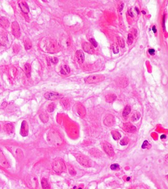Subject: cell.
<instances>
[{"label": "cell", "mask_w": 168, "mask_h": 189, "mask_svg": "<svg viewBox=\"0 0 168 189\" xmlns=\"http://www.w3.org/2000/svg\"><path fill=\"white\" fill-rule=\"evenodd\" d=\"M47 140L52 145H58L61 142L62 139L56 131H50L47 134Z\"/></svg>", "instance_id": "cell-1"}, {"label": "cell", "mask_w": 168, "mask_h": 189, "mask_svg": "<svg viewBox=\"0 0 168 189\" xmlns=\"http://www.w3.org/2000/svg\"><path fill=\"white\" fill-rule=\"evenodd\" d=\"M52 168L53 170L57 173H61L66 170V165L61 159H56L53 163Z\"/></svg>", "instance_id": "cell-2"}, {"label": "cell", "mask_w": 168, "mask_h": 189, "mask_svg": "<svg viewBox=\"0 0 168 189\" xmlns=\"http://www.w3.org/2000/svg\"><path fill=\"white\" fill-rule=\"evenodd\" d=\"M105 79V77L103 75H92L85 78L84 81L86 84L97 83L102 82Z\"/></svg>", "instance_id": "cell-3"}, {"label": "cell", "mask_w": 168, "mask_h": 189, "mask_svg": "<svg viewBox=\"0 0 168 189\" xmlns=\"http://www.w3.org/2000/svg\"><path fill=\"white\" fill-rule=\"evenodd\" d=\"M76 160L80 165L85 167H88L91 166V161L88 158L84 156H78L76 157Z\"/></svg>", "instance_id": "cell-4"}, {"label": "cell", "mask_w": 168, "mask_h": 189, "mask_svg": "<svg viewBox=\"0 0 168 189\" xmlns=\"http://www.w3.org/2000/svg\"><path fill=\"white\" fill-rule=\"evenodd\" d=\"M12 33L16 38H19L20 36V29L17 22L14 21L11 25Z\"/></svg>", "instance_id": "cell-5"}, {"label": "cell", "mask_w": 168, "mask_h": 189, "mask_svg": "<svg viewBox=\"0 0 168 189\" xmlns=\"http://www.w3.org/2000/svg\"><path fill=\"white\" fill-rule=\"evenodd\" d=\"M44 98L49 100H55L61 98V95L55 92H48L44 94Z\"/></svg>", "instance_id": "cell-6"}, {"label": "cell", "mask_w": 168, "mask_h": 189, "mask_svg": "<svg viewBox=\"0 0 168 189\" xmlns=\"http://www.w3.org/2000/svg\"><path fill=\"white\" fill-rule=\"evenodd\" d=\"M103 149L105 152L110 157H113L114 155V152L112 146L108 142H104L103 144Z\"/></svg>", "instance_id": "cell-7"}, {"label": "cell", "mask_w": 168, "mask_h": 189, "mask_svg": "<svg viewBox=\"0 0 168 189\" xmlns=\"http://www.w3.org/2000/svg\"><path fill=\"white\" fill-rule=\"evenodd\" d=\"M104 123L105 125L108 127H111L114 125L115 123V119L114 116L111 114L107 115L104 120Z\"/></svg>", "instance_id": "cell-8"}, {"label": "cell", "mask_w": 168, "mask_h": 189, "mask_svg": "<svg viewBox=\"0 0 168 189\" xmlns=\"http://www.w3.org/2000/svg\"><path fill=\"white\" fill-rule=\"evenodd\" d=\"M82 48L86 53L90 54H93L95 52L93 46L90 43L87 42H84L82 44Z\"/></svg>", "instance_id": "cell-9"}, {"label": "cell", "mask_w": 168, "mask_h": 189, "mask_svg": "<svg viewBox=\"0 0 168 189\" xmlns=\"http://www.w3.org/2000/svg\"><path fill=\"white\" fill-rule=\"evenodd\" d=\"M123 129L124 131L129 133L135 132L137 131V128L136 127L129 123L124 124L123 126Z\"/></svg>", "instance_id": "cell-10"}, {"label": "cell", "mask_w": 168, "mask_h": 189, "mask_svg": "<svg viewBox=\"0 0 168 189\" xmlns=\"http://www.w3.org/2000/svg\"><path fill=\"white\" fill-rule=\"evenodd\" d=\"M28 184L29 186L33 188H36L38 185V182L37 178L35 175H31L29 177Z\"/></svg>", "instance_id": "cell-11"}, {"label": "cell", "mask_w": 168, "mask_h": 189, "mask_svg": "<svg viewBox=\"0 0 168 189\" xmlns=\"http://www.w3.org/2000/svg\"><path fill=\"white\" fill-rule=\"evenodd\" d=\"M20 133L23 136H26L28 135V125L26 121H23L21 129H20Z\"/></svg>", "instance_id": "cell-12"}, {"label": "cell", "mask_w": 168, "mask_h": 189, "mask_svg": "<svg viewBox=\"0 0 168 189\" xmlns=\"http://www.w3.org/2000/svg\"><path fill=\"white\" fill-rule=\"evenodd\" d=\"M76 56L79 64H82L83 63L84 61L85 57L82 51L77 50L76 53Z\"/></svg>", "instance_id": "cell-13"}, {"label": "cell", "mask_w": 168, "mask_h": 189, "mask_svg": "<svg viewBox=\"0 0 168 189\" xmlns=\"http://www.w3.org/2000/svg\"><path fill=\"white\" fill-rule=\"evenodd\" d=\"M77 112L79 116L84 117L86 115V109L82 105L79 104L77 107Z\"/></svg>", "instance_id": "cell-14"}, {"label": "cell", "mask_w": 168, "mask_h": 189, "mask_svg": "<svg viewBox=\"0 0 168 189\" xmlns=\"http://www.w3.org/2000/svg\"><path fill=\"white\" fill-rule=\"evenodd\" d=\"M19 6L20 8V9H21V11L23 13H24L25 14H27V13H29V8L28 6L27 5V4L25 2H22L21 3H19Z\"/></svg>", "instance_id": "cell-15"}, {"label": "cell", "mask_w": 168, "mask_h": 189, "mask_svg": "<svg viewBox=\"0 0 168 189\" xmlns=\"http://www.w3.org/2000/svg\"><path fill=\"white\" fill-rule=\"evenodd\" d=\"M0 24L4 28H7L9 27V22L7 18L5 17H1L0 18Z\"/></svg>", "instance_id": "cell-16"}, {"label": "cell", "mask_w": 168, "mask_h": 189, "mask_svg": "<svg viewBox=\"0 0 168 189\" xmlns=\"http://www.w3.org/2000/svg\"><path fill=\"white\" fill-rule=\"evenodd\" d=\"M0 165L4 167L8 166V163L1 151H0Z\"/></svg>", "instance_id": "cell-17"}, {"label": "cell", "mask_w": 168, "mask_h": 189, "mask_svg": "<svg viewBox=\"0 0 168 189\" xmlns=\"http://www.w3.org/2000/svg\"><path fill=\"white\" fill-rule=\"evenodd\" d=\"M116 99V96L113 94H108L105 97L106 100L107 102L111 103L114 101Z\"/></svg>", "instance_id": "cell-18"}, {"label": "cell", "mask_w": 168, "mask_h": 189, "mask_svg": "<svg viewBox=\"0 0 168 189\" xmlns=\"http://www.w3.org/2000/svg\"><path fill=\"white\" fill-rule=\"evenodd\" d=\"M70 68L68 65H64L61 68L60 73L63 75H67L70 73Z\"/></svg>", "instance_id": "cell-19"}, {"label": "cell", "mask_w": 168, "mask_h": 189, "mask_svg": "<svg viewBox=\"0 0 168 189\" xmlns=\"http://www.w3.org/2000/svg\"><path fill=\"white\" fill-rule=\"evenodd\" d=\"M128 84V80L125 78H121L118 81V84L120 87H125Z\"/></svg>", "instance_id": "cell-20"}, {"label": "cell", "mask_w": 168, "mask_h": 189, "mask_svg": "<svg viewBox=\"0 0 168 189\" xmlns=\"http://www.w3.org/2000/svg\"><path fill=\"white\" fill-rule=\"evenodd\" d=\"M61 104L63 107L66 109L70 107V101L67 98H63L61 100Z\"/></svg>", "instance_id": "cell-21"}, {"label": "cell", "mask_w": 168, "mask_h": 189, "mask_svg": "<svg viewBox=\"0 0 168 189\" xmlns=\"http://www.w3.org/2000/svg\"><path fill=\"white\" fill-rule=\"evenodd\" d=\"M24 69L25 71V73L26 74V76L28 78L30 77L31 76V66L29 64L26 63L25 64L24 66Z\"/></svg>", "instance_id": "cell-22"}, {"label": "cell", "mask_w": 168, "mask_h": 189, "mask_svg": "<svg viewBox=\"0 0 168 189\" xmlns=\"http://www.w3.org/2000/svg\"><path fill=\"white\" fill-rule=\"evenodd\" d=\"M111 134L112 136L113 139L115 140H119L121 137L120 133L117 131H111Z\"/></svg>", "instance_id": "cell-23"}, {"label": "cell", "mask_w": 168, "mask_h": 189, "mask_svg": "<svg viewBox=\"0 0 168 189\" xmlns=\"http://www.w3.org/2000/svg\"><path fill=\"white\" fill-rule=\"evenodd\" d=\"M131 111V107L129 105H127L124 108L123 111V116L124 117L127 116Z\"/></svg>", "instance_id": "cell-24"}, {"label": "cell", "mask_w": 168, "mask_h": 189, "mask_svg": "<svg viewBox=\"0 0 168 189\" xmlns=\"http://www.w3.org/2000/svg\"><path fill=\"white\" fill-rule=\"evenodd\" d=\"M41 183H42V187L43 189H48L50 188V186L49 183H48L47 180L46 179L43 178L42 180Z\"/></svg>", "instance_id": "cell-25"}, {"label": "cell", "mask_w": 168, "mask_h": 189, "mask_svg": "<svg viewBox=\"0 0 168 189\" xmlns=\"http://www.w3.org/2000/svg\"><path fill=\"white\" fill-rule=\"evenodd\" d=\"M140 117H141L140 113L138 112H136L133 114V115L132 116V118H131L132 121L133 122L136 121L140 118Z\"/></svg>", "instance_id": "cell-26"}, {"label": "cell", "mask_w": 168, "mask_h": 189, "mask_svg": "<svg viewBox=\"0 0 168 189\" xmlns=\"http://www.w3.org/2000/svg\"><path fill=\"white\" fill-rule=\"evenodd\" d=\"M24 45L25 49L27 50H29L31 48L32 46V44L29 39H27L24 40Z\"/></svg>", "instance_id": "cell-27"}, {"label": "cell", "mask_w": 168, "mask_h": 189, "mask_svg": "<svg viewBox=\"0 0 168 189\" xmlns=\"http://www.w3.org/2000/svg\"><path fill=\"white\" fill-rule=\"evenodd\" d=\"M117 42H118L119 45L121 48H124L125 46L124 39L122 37H118L117 38Z\"/></svg>", "instance_id": "cell-28"}, {"label": "cell", "mask_w": 168, "mask_h": 189, "mask_svg": "<svg viewBox=\"0 0 168 189\" xmlns=\"http://www.w3.org/2000/svg\"><path fill=\"white\" fill-rule=\"evenodd\" d=\"M5 130L8 133L13 132V127L11 124H8L5 126Z\"/></svg>", "instance_id": "cell-29"}, {"label": "cell", "mask_w": 168, "mask_h": 189, "mask_svg": "<svg viewBox=\"0 0 168 189\" xmlns=\"http://www.w3.org/2000/svg\"><path fill=\"white\" fill-rule=\"evenodd\" d=\"M112 51H113V52L114 54H118L119 53V47L117 44H116V43L113 44L112 45Z\"/></svg>", "instance_id": "cell-30"}, {"label": "cell", "mask_w": 168, "mask_h": 189, "mask_svg": "<svg viewBox=\"0 0 168 189\" xmlns=\"http://www.w3.org/2000/svg\"><path fill=\"white\" fill-rule=\"evenodd\" d=\"M40 118L41 119V120L44 123L47 122L48 120V117L47 116L46 113L41 114L40 115Z\"/></svg>", "instance_id": "cell-31"}, {"label": "cell", "mask_w": 168, "mask_h": 189, "mask_svg": "<svg viewBox=\"0 0 168 189\" xmlns=\"http://www.w3.org/2000/svg\"><path fill=\"white\" fill-rule=\"evenodd\" d=\"M55 107H56V106H55V104H54V103H51V104H50L48 106V107H47V110L49 112H52L54 110Z\"/></svg>", "instance_id": "cell-32"}, {"label": "cell", "mask_w": 168, "mask_h": 189, "mask_svg": "<svg viewBox=\"0 0 168 189\" xmlns=\"http://www.w3.org/2000/svg\"><path fill=\"white\" fill-rule=\"evenodd\" d=\"M134 37L131 33H129L128 35V40H127V43L128 45H131L133 42Z\"/></svg>", "instance_id": "cell-33"}, {"label": "cell", "mask_w": 168, "mask_h": 189, "mask_svg": "<svg viewBox=\"0 0 168 189\" xmlns=\"http://www.w3.org/2000/svg\"><path fill=\"white\" fill-rule=\"evenodd\" d=\"M128 143H129V140L127 137H125L121 140L120 144L122 146H125V145H127L128 144Z\"/></svg>", "instance_id": "cell-34"}, {"label": "cell", "mask_w": 168, "mask_h": 189, "mask_svg": "<svg viewBox=\"0 0 168 189\" xmlns=\"http://www.w3.org/2000/svg\"><path fill=\"white\" fill-rule=\"evenodd\" d=\"M69 173L72 175H75L76 174V171L75 170V169L73 168L72 166L71 165H69Z\"/></svg>", "instance_id": "cell-35"}, {"label": "cell", "mask_w": 168, "mask_h": 189, "mask_svg": "<svg viewBox=\"0 0 168 189\" xmlns=\"http://www.w3.org/2000/svg\"><path fill=\"white\" fill-rule=\"evenodd\" d=\"M110 168L112 170H117L119 169V165L117 164H114L111 165Z\"/></svg>", "instance_id": "cell-36"}, {"label": "cell", "mask_w": 168, "mask_h": 189, "mask_svg": "<svg viewBox=\"0 0 168 189\" xmlns=\"http://www.w3.org/2000/svg\"><path fill=\"white\" fill-rule=\"evenodd\" d=\"M150 146L151 145L148 143V142L147 140H145L143 142V144L142 145V147L143 149H145V148H148L149 147H150Z\"/></svg>", "instance_id": "cell-37"}, {"label": "cell", "mask_w": 168, "mask_h": 189, "mask_svg": "<svg viewBox=\"0 0 168 189\" xmlns=\"http://www.w3.org/2000/svg\"><path fill=\"white\" fill-rule=\"evenodd\" d=\"M89 41H90V42L91 43V45L94 47H97V46H98V43H97V42L95 41V39H90L89 40Z\"/></svg>", "instance_id": "cell-38"}, {"label": "cell", "mask_w": 168, "mask_h": 189, "mask_svg": "<svg viewBox=\"0 0 168 189\" xmlns=\"http://www.w3.org/2000/svg\"><path fill=\"white\" fill-rule=\"evenodd\" d=\"M50 62H51V63H52L54 64H56L58 62V58L56 57H55L50 58Z\"/></svg>", "instance_id": "cell-39"}, {"label": "cell", "mask_w": 168, "mask_h": 189, "mask_svg": "<svg viewBox=\"0 0 168 189\" xmlns=\"http://www.w3.org/2000/svg\"><path fill=\"white\" fill-rule=\"evenodd\" d=\"M148 52L151 55H153L155 53V50L153 49H150L148 50Z\"/></svg>", "instance_id": "cell-40"}, {"label": "cell", "mask_w": 168, "mask_h": 189, "mask_svg": "<svg viewBox=\"0 0 168 189\" xmlns=\"http://www.w3.org/2000/svg\"><path fill=\"white\" fill-rule=\"evenodd\" d=\"M128 14H129L130 16L133 17L134 15H133V12L132 11V9H130L129 11H128Z\"/></svg>", "instance_id": "cell-41"}, {"label": "cell", "mask_w": 168, "mask_h": 189, "mask_svg": "<svg viewBox=\"0 0 168 189\" xmlns=\"http://www.w3.org/2000/svg\"><path fill=\"white\" fill-rule=\"evenodd\" d=\"M166 137V136L165 135H164V134H163V135H162L161 136V139H165Z\"/></svg>", "instance_id": "cell-42"}, {"label": "cell", "mask_w": 168, "mask_h": 189, "mask_svg": "<svg viewBox=\"0 0 168 189\" xmlns=\"http://www.w3.org/2000/svg\"><path fill=\"white\" fill-rule=\"evenodd\" d=\"M152 30L153 31V32H154V33H156V32H157V30H156V28H155V26H153V27L152 28Z\"/></svg>", "instance_id": "cell-43"}, {"label": "cell", "mask_w": 168, "mask_h": 189, "mask_svg": "<svg viewBox=\"0 0 168 189\" xmlns=\"http://www.w3.org/2000/svg\"><path fill=\"white\" fill-rule=\"evenodd\" d=\"M123 6H124L123 4H122L121 5V7H120V11H121L122 10V9H123Z\"/></svg>", "instance_id": "cell-44"}, {"label": "cell", "mask_w": 168, "mask_h": 189, "mask_svg": "<svg viewBox=\"0 0 168 189\" xmlns=\"http://www.w3.org/2000/svg\"><path fill=\"white\" fill-rule=\"evenodd\" d=\"M130 177H128V178H127V181H128V180H130Z\"/></svg>", "instance_id": "cell-45"}, {"label": "cell", "mask_w": 168, "mask_h": 189, "mask_svg": "<svg viewBox=\"0 0 168 189\" xmlns=\"http://www.w3.org/2000/svg\"><path fill=\"white\" fill-rule=\"evenodd\" d=\"M0 130H1V126H0Z\"/></svg>", "instance_id": "cell-46"}]
</instances>
